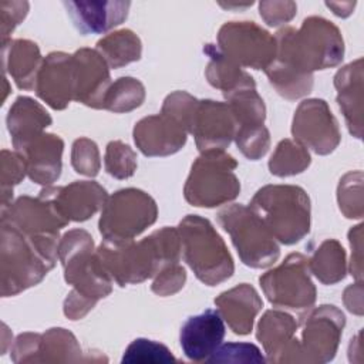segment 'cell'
Returning a JSON list of instances; mask_svg holds the SVG:
<instances>
[{"instance_id": "cell-1", "label": "cell", "mask_w": 364, "mask_h": 364, "mask_svg": "<svg viewBox=\"0 0 364 364\" xmlns=\"http://www.w3.org/2000/svg\"><path fill=\"white\" fill-rule=\"evenodd\" d=\"M182 242L176 228L165 226L139 242L104 240L97 257L108 276L119 286L136 284L155 277L165 266L178 263Z\"/></svg>"}, {"instance_id": "cell-2", "label": "cell", "mask_w": 364, "mask_h": 364, "mask_svg": "<svg viewBox=\"0 0 364 364\" xmlns=\"http://www.w3.org/2000/svg\"><path fill=\"white\" fill-rule=\"evenodd\" d=\"M58 235L31 237L1 222V296H16L38 284L58 259Z\"/></svg>"}, {"instance_id": "cell-3", "label": "cell", "mask_w": 364, "mask_h": 364, "mask_svg": "<svg viewBox=\"0 0 364 364\" xmlns=\"http://www.w3.org/2000/svg\"><path fill=\"white\" fill-rule=\"evenodd\" d=\"M274 38V61L301 74L336 67L344 57L340 30L323 17H307L299 30L284 27Z\"/></svg>"}, {"instance_id": "cell-4", "label": "cell", "mask_w": 364, "mask_h": 364, "mask_svg": "<svg viewBox=\"0 0 364 364\" xmlns=\"http://www.w3.org/2000/svg\"><path fill=\"white\" fill-rule=\"evenodd\" d=\"M249 208L280 243H297L310 232V199L300 186L266 185Z\"/></svg>"}, {"instance_id": "cell-5", "label": "cell", "mask_w": 364, "mask_h": 364, "mask_svg": "<svg viewBox=\"0 0 364 364\" xmlns=\"http://www.w3.org/2000/svg\"><path fill=\"white\" fill-rule=\"evenodd\" d=\"M176 229L185 262L202 283L216 286L233 274L235 264L228 246L208 219L188 215Z\"/></svg>"}, {"instance_id": "cell-6", "label": "cell", "mask_w": 364, "mask_h": 364, "mask_svg": "<svg viewBox=\"0 0 364 364\" xmlns=\"http://www.w3.org/2000/svg\"><path fill=\"white\" fill-rule=\"evenodd\" d=\"M236 159L223 149L203 151L192 164L183 196L193 206L213 208L233 200L240 191Z\"/></svg>"}, {"instance_id": "cell-7", "label": "cell", "mask_w": 364, "mask_h": 364, "mask_svg": "<svg viewBox=\"0 0 364 364\" xmlns=\"http://www.w3.org/2000/svg\"><path fill=\"white\" fill-rule=\"evenodd\" d=\"M64 279L80 294L98 301L112 290V279L100 263L94 240L84 229L68 230L58 242Z\"/></svg>"}, {"instance_id": "cell-8", "label": "cell", "mask_w": 364, "mask_h": 364, "mask_svg": "<svg viewBox=\"0 0 364 364\" xmlns=\"http://www.w3.org/2000/svg\"><path fill=\"white\" fill-rule=\"evenodd\" d=\"M216 218L230 235L237 255L246 266L264 269L277 262L279 243L250 208L233 203L222 208Z\"/></svg>"}, {"instance_id": "cell-9", "label": "cell", "mask_w": 364, "mask_h": 364, "mask_svg": "<svg viewBox=\"0 0 364 364\" xmlns=\"http://www.w3.org/2000/svg\"><path fill=\"white\" fill-rule=\"evenodd\" d=\"M156 216L158 206L146 192L136 188H125L108 196L98 228L104 240H132L154 225Z\"/></svg>"}, {"instance_id": "cell-10", "label": "cell", "mask_w": 364, "mask_h": 364, "mask_svg": "<svg viewBox=\"0 0 364 364\" xmlns=\"http://www.w3.org/2000/svg\"><path fill=\"white\" fill-rule=\"evenodd\" d=\"M259 282L267 300L277 307L309 310L316 301L309 259L301 253L289 255L279 266L260 276Z\"/></svg>"}, {"instance_id": "cell-11", "label": "cell", "mask_w": 364, "mask_h": 364, "mask_svg": "<svg viewBox=\"0 0 364 364\" xmlns=\"http://www.w3.org/2000/svg\"><path fill=\"white\" fill-rule=\"evenodd\" d=\"M218 48L240 67L264 71L276 57V38L253 21H229L219 28Z\"/></svg>"}, {"instance_id": "cell-12", "label": "cell", "mask_w": 364, "mask_h": 364, "mask_svg": "<svg viewBox=\"0 0 364 364\" xmlns=\"http://www.w3.org/2000/svg\"><path fill=\"white\" fill-rule=\"evenodd\" d=\"M301 340H299V363H328L334 358L346 317L333 304L309 309L301 317Z\"/></svg>"}, {"instance_id": "cell-13", "label": "cell", "mask_w": 364, "mask_h": 364, "mask_svg": "<svg viewBox=\"0 0 364 364\" xmlns=\"http://www.w3.org/2000/svg\"><path fill=\"white\" fill-rule=\"evenodd\" d=\"M294 141L318 155L331 154L340 144L338 122L327 102L318 98L304 100L299 104L291 124Z\"/></svg>"}, {"instance_id": "cell-14", "label": "cell", "mask_w": 364, "mask_h": 364, "mask_svg": "<svg viewBox=\"0 0 364 364\" xmlns=\"http://www.w3.org/2000/svg\"><path fill=\"white\" fill-rule=\"evenodd\" d=\"M1 222H6L27 236H54L68 225L53 200L44 195L37 198L20 196L1 209Z\"/></svg>"}, {"instance_id": "cell-15", "label": "cell", "mask_w": 364, "mask_h": 364, "mask_svg": "<svg viewBox=\"0 0 364 364\" xmlns=\"http://www.w3.org/2000/svg\"><path fill=\"white\" fill-rule=\"evenodd\" d=\"M236 129L237 124L228 102L198 101L191 134L200 152L228 148L235 139Z\"/></svg>"}, {"instance_id": "cell-16", "label": "cell", "mask_w": 364, "mask_h": 364, "mask_svg": "<svg viewBox=\"0 0 364 364\" xmlns=\"http://www.w3.org/2000/svg\"><path fill=\"white\" fill-rule=\"evenodd\" d=\"M74 100L91 108H102L104 97L111 85L109 67L104 57L92 48H80L73 54Z\"/></svg>"}, {"instance_id": "cell-17", "label": "cell", "mask_w": 364, "mask_h": 364, "mask_svg": "<svg viewBox=\"0 0 364 364\" xmlns=\"http://www.w3.org/2000/svg\"><path fill=\"white\" fill-rule=\"evenodd\" d=\"M54 202L60 213L70 222H82L104 208L108 193L94 181H75L65 186H46L40 192Z\"/></svg>"}, {"instance_id": "cell-18", "label": "cell", "mask_w": 364, "mask_h": 364, "mask_svg": "<svg viewBox=\"0 0 364 364\" xmlns=\"http://www.w3.org/2000/svg\"><path fill=\"white\" fill-rule=\"evenodd\" d=\"M34 91L51 108L64 109L74 100L73 54L55 51L43 58Z\"/></svg>"}, {"instance_id": "cell-19", "label": "cell", "mask_w": 364, "mask_h": 364, "mask_svg": "<svg viewBox=\"0 0 364 364\" xmlns=\"http://www.w3.org/2000/svg\"><path fill=\"white\" fill-rule=\"evenodd\" d=\"M188 139V131L171 115L161 112L139 119L134 127V141L146 156H168L178 152Z\"/></svg>"}, {"instance_id": "cell-20", "label": "cell", "mask_w": 364, "mask_h": 364, "mask_svg": "<svg viewBox=\"0 0 364 364\" xmlns=\"http://www.w3.org/2000/svg\"><path fill=\"white\" fill-rule=\"evenodd\" d=\"M297 321L282 310H267L257 324V340L267 361L299 363V340L294 337Z\"/></svg>"}, {"instance_id": "cell-21", "label": "cell", "mask_w": 364, "mask_h": 364, "mask_svg": "<svg viewBox=\"0 0 364 364\" xmlns=\"http://www.w3.org/2000/svg\"><path fill=\"white\" fill-rule=\"evenodd\" d=\"M225 323L220 313L208 309L189 317L181 327L179 341L183 354L192 361H205L222 344Z\"/></svg>"}, {"instance_id": "cell-22", "label": "cell", "mask_w": 364, "mask_h": 364, "mask_svg": "<svg viewBox=\"0 0 364 364\" xmlns=\"http://www.w3.org/2000/svg\"><path fill=\"white\" fill-rule=\"evenodd\" d=\"M63 149L64 142L58 135L43 132L16 151L24 158L28 178L50 186L61 173Z\"/></svg>"}, {"instance_id": "cell-23", "label": "cell", "mask_w": 364, "mask_h": 364, "mask_svg": "<svg viewBox=\"0 0 364 364\" xmlns=\"http://www.w3.org/2000/svg\"><path fill=\"white\" fill-rule=\"evenodd\" d=\"M215 304L230 330L239 336L252 331L255 318L263 307L259 293L247 283L220 293L215 299Z\"/></svg>"}, {"instance_id": "cell-24", "label": "cell", "mask_w": 364, "mask_h": 364, "mask_svg": "<svg viewBox=\"0 0 364 364\" xmlns=\"http://www.w3.org/2000/svg\"><path fill=\"white\" fill-rule=\"evenodd\" d=\"M68 14L82 34H102L119 26L128 16L129 1H64Z\"/></svg>"}, {"instance_id": "cell-25", "label": "cell", "mask_w": 364, "mask_h": 364, "mask_svg": "<svg viewBox=\"0 0 364 364\" xmlns=\"http://www.w3.org/2000/svg\"><path fill=\"white\" fill-rule=\"evenodd\" d=\"M337 102L350 132L363 136V58H358L337 71L334 75Z\"/></svg>"}, {"instance_id": "cell-26", "label": "cell", "mask_w": 364, "mask_h": 364, "mask_svg": "<svg viewBox=\"0 0 364 364\" xmlns=\"http://www.w3.org/2000/svg\"><path fill=\"white\" fill-rule=\"evenodd\" d=\"M3 71L9 73L21 90H34L43 58L40 48L30 40H7L1 43Z\"/></svg>"}, {"instance_id": "cell-27", "label": "cell", "mask_w": 364, "mask_h": 364, "mask_svg": "<svg viewBox=\"0 0 364 364\" xmlns=\"http://www.w3.org/2000/svg\"><path fill=\"white\" fill-rule=\"evenodd\" d=\"M7 129L14 149L21 148L30 139L43 134L51 124L46 108L30 97H18L7 114Z\"/></svg>"}, {"instance_id": "cell-28", "label": "cell", "mask_w": 364, "mask_h": 364, "mask_svg": "<svg viewBox=\"0 0 364 364\" xmlns=\"http://www.w3.org/2000/svg\"><path fill=\"white\" fill-rule=\"evenodd\" d=\"M203 53L209 57L205 70L206 80L212 87L222 90L223 95L240 88H256L255 80L239 64L225 55L218 46L206 44Z\"/></svg>"}, {"instance_id": "cell-29", "label": "cell", "mask_w": 364, "mask_h": 364, "mask_svg": "<svg viewBox=\"0 0 364 364\" xmlns=\"http://www.w3.org/2000/svg\"><path fill=\"white\" fill-rule=\"evenodd\" d=\"M82 360V350L68 330L54 327L40 334L34 363H78Z\"/></svg>"}, {"instance_id": "cell-30", "label": "cell", "mask_w": 364, "mask_h": 364, "mask_svg": "<svg viewBox=\"0 0 364 364\" xmlns=\"http://www.w3.org/2000/svg\"><path fill=\"white\" fill-rule=\"evenodd\" d=\"M309 269L323 284L338 283L347 273L343 246L336 239H326L309 259Z\"/></svg>"}, {"instance_id": "cell-31", "label": "cell", "mask_w": 364, "mask_h": 364, "mask_svg": "<svg viewBox=\"0 0 364 364\" xmlns=\"http://www.w3.org/2000/svg\"><path fill=\"white\" fill-rule=\"evenodd\" d=\"M97 51L104 57L108 67L119 68L141 58L142 44L134 31L125 28L102 37L97 43Z\"/></svg>"}, {"instance_id": "cell-32", "label": "cell", "mask_w": 364, "mask_h": 364, "mask_svg": "<svg viewBox=\"0 0 364 364\" xmlns=\"http://www.w3.org/2000/svg\"><path fill=\"white\" fill-rule=\"evenodd\" d=\"M236 119L237 128L262 125L266 119V107L256 88H240L225 95Z\"/></svg>"}, {"instance_id": "cell-33", "label": "cell", "mask_w": 364, "mask_h": 364, "mask_svg": "<svg viewBox=\"0 0 364 364\" xmlns=\"http://www.w3.org/2000/svg\"><path fill=\"white\" fill-rule=\"evenodd\" d=\"M306 146L293 139H282L269 159V169L276 176H291L303 172L310 165Z\"/></svg>"}, {"instance_id": "cell-34", "label": "cell", "mask_w": 364, "mask_h": 364, "mask_svg": "<svg viewBox=\"0 0 364 364\" xmlns=\"http://www.w3.org/2000/svg\"><path fill=\"white\" fill-rule=\"evenodd\" d=\"M145 100L144 84L134 77H121L111 82L102 108L112 112H128L138 108Z\"/></svg>"}, {"instance_id": "cell-35", "label": "cell", "mask_w": 364, "mask_h": 364, "mask_svg": "<svg viewBox=\"0 0 364 364\" xmlns=\"http://www.w3.org/2000/svg\"><path fill=\"white\" fill-rule=\"evenodd\" d=\"M273 88L287 100H297L307 95L313 88V74H301L287 68L274 60L264 70Z\"/></svg>"}, {"instance_id": "cell-36", "label": "cell", "mask_w": 364, "mask_h": 364, "mask_svg": "<svg viewBox=\"0 0 364 364\" xmlns=\"http://www.w3.org/2000/svg\"><path fill=\"white\" fill-rule=\"evenodd\" d=\"M337 200L341 213L348 219H360L364 213L363 206V172L353 171L346 173L337 188Z\"/></svg>"}, {"instance_id": "cell-37", "label": "cell", "mask_w": 364, "mask_h": 364, "mask_svg": "<svg viewBox=\"0 0 364 364\" xmlns=\"http://www.w3.org/2000/svg\"><path fill=\"white\" fill-rule=\"evenodd\" d=\"M104 165L111 176L127 179L132 176L136 169V154L122 141H111L105 148Z\"/></svg>"}, {"instance_id": "cell-38", "label": "cell", "mask_w": 364, "mask_h": 364, "mask_svg": "<svg viewBox=\"0 0 364 364\" xmlns=\"http://www.w3.org/2000/svg\"><path fill=\"white\" fill-rule=\"evenodd\" d=\"M235 141L240 152L252 161L262 158L270 146V134L269 129L262 125L240 127L236 129Z\"/></svg>"}, {"instance_id": "cell-39", "label": "cell", "mask_w": 364, "mask_h": 364, "mask_svg": "<svg viewBox=\"0 0 364 364\" xmlns=\"http://www.w3.org/2000/svg\"><path fill=\"white\" fill-rule=\"evenodd\" d=\"M27 175L24 158L17 152L1 151V209L11 203L13 186Z\"/></svg>"}, {"instance_id": "cell-40", "label": "cell", "mask_w": 364, "mask_h": 364, "mask_svg": "<svg viewBox=\"0 0 364 364\" xmlns=\"http://www.w3.org/2000/svg\"><path fill=\"white\" fill-rule=\"evenodd\" d=\"M176 358L172 355L168 347L161 343L136 338L125 350L122 363H175Z\"/></svg>"}, {"instance_id": "cell-41", "label": "cell", "mask_w": 364, "mask_h": 364, "mask_svg": "<svg viewBox=\"0 0 364 364\" xmlns=\"http://www.w3.org/2000/svg\"><path fill=\"white\" fill-rule=\"evenodd\" d=\"M71 165L77 173L95 176L101 168L97 144L90 138L75 139L71 149Z\"/></svg>"}, {"instance_id": "cell-42", "label": "cell", "mask_w": 364, "mask_h": 364, "mask_svg": "<svg viewBox=\"0 0 364 364\" xmlns=\"http://www.w3.org/2000/svg\"><path fill=\"white\" fill-rule=\"evenodd\" d=\"M198 101L199 100H196L195 97H192L185 91H175L164 100L161 112L171 115L188 131V134H191V127H192Z\"/></svg>"}, {"instance_id": "cell-43", "label": "cell", "mask_w": 364, "mask_h": 364, "mask_svg": "<svg viewBox=\"0 0 364 364\" xmlns=\"http://www.w3.org/2000/svg\"><path fill=\"white\" fill-rule=\"evenodd\" d=\"M210 363H264L262 351L250 343L220 344L206 360Z\"/></svg>"}, {"instance_id": "cell-44", "label": "cell", "mask_w": 364, "mask_h": 364, "mask_svg": "<svg viewBox=\"0 0 364 364\" xmlns=\"http://www.w3.org/2000/svg\"><path fill=\"white\" fill-rule=\"evenodd\" d=\"M186 282V272L183 266L178 263H172L165 266L155 276L151 290L158 296H172L179 291Z\"/></svg>"}, {"instance_id": "cell-45", "label": "cell", "mask_w": 364, "mask_h": 364, "mask_svg": "<svg viewBox=\"0 0 364 364\" xmlns=\"http://www.w3.org/2000/svg\"><path fill=\"white\" fill-rule=\"evenodd\" d=\"M297 6L294 1H262L259 11L269 26H280L290 21L296 16Z\"/></svg>"}, {"instance_id": "cell-46", "label": "cell", "mask_w": 364, "mask_h": 364, "mask_svg": "<svg viewBox=\"0 0 364 364\" xmlns=\"http://www.w3.org/2000/svg\"><path fill=\"white\" fill-rule=\"evenodd\" d=\"M28 11L27 1H1L0 14H1V43L7 41L9 34L14 30L17 24L26 17Z\"/></svg>"}, {"instance_id": "cell-47", "label": "cell", "mask_w": 364, "mask_h": 364, "mask_svg": "<svg viewBox=\"0 0 364 364\" xmlns=\"http://www.w3.org/2000/svg\"><path fill=\"white\" fill-rule=\"evenodd\" d=\"M97 304L95 300H91L82 294H80L77 290H71L64 301V314L70 320H80L82 318L92 307Z\"/></svg>"}, {"instance_id": "cell-48", "label": "cell", "mask_w": 364, "mask_h": 364, "mask_svg": "<svg viewBox=\"0 0 364 364\" xmlns=\"http://www.w3.org/2000/svg\"><path fill=\"white\" fill-rule=\"evenodd\" d=\"M348 239L351 245V262H350V270L351 274L355 277L357 282H361L363 277V225L354 226L348 232Z\"/></svg>"}, {"instance_id": "cell-49", "label": "cell", "mask_w": 364, "mask_h": 364, "mask_svg": "<svg viewBox=\"0 0 364 364\" xmlns=\"http://www.w3.org/2000/svg\"><path fill=\"white\" fill-rule=\"evenodd\" d=\"M361 294H363V284H361V282H357L355 284H351L344 290V297H343L346 307L351 313H355L358 316L363 314Z\"/></svg>"}, {"instance_id": "cell-50", "label": "cell", "mask_w": 364, "mask_h": 364, "mask_svg": "<svg viewBox=\"0 0 364 364\" xmlns=\"http://www.w3.org/2000/svg\"><path fill=\"white\" fill-rule=\"evenodd\" d=\"M326 4H327V7L334 10L333 11L334 14H337L340 17H347L348 14H351L355 3H330V1H327Z\"/></svg>"}]
</instances>
